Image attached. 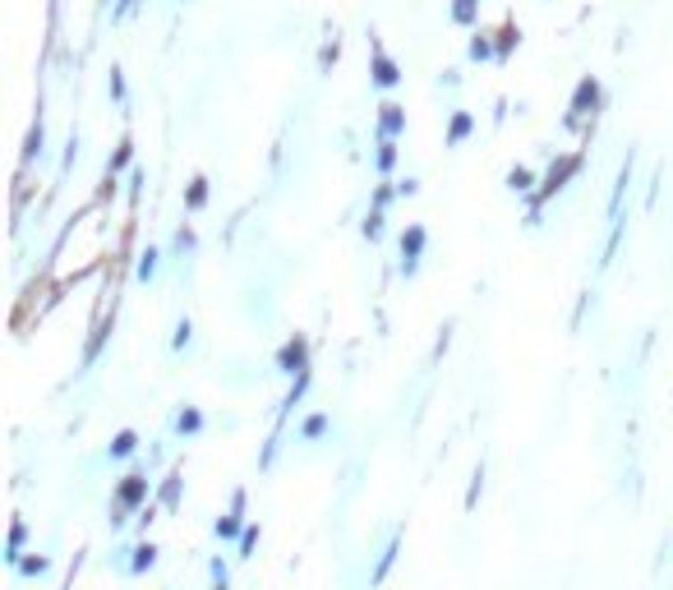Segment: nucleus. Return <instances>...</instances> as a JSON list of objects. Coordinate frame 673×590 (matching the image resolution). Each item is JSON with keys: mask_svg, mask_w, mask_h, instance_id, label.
<instances>
[{"mask_svg": "<svg viewBox=\"0 0 673 590\" xmlns=\"http://www.w3.org/2000/svg\"><path fill=\"white\" fill-rule=\"evenodd\" d=\"M42 152V120L33 125V134H29V148H23V162H33V157Z\"/></svg>", "mask_w": 673, "mask_h": 590, "instance_id": "nucleus-9", "label": "nucleus"}, {"mask_svg": "<svg viewBox=\"0 0 673 590\" xmlns=\"http://www.w3.org/2000/svg\"><path fill=\"white\" fill-rule=\"evenodd\" d=\"M379 125H383V139H392V134H401V125H406V116H401V106H383V116H379Z\"/></svg>", "mask_w": 673, "mask_h": 590, "instance_id": "nucleus-7", "label": "nucleus"}, {"mask_svg": "<svg viewBox=\"0 0 673 590\" xmlns=\"http://www.w3.org/2000/svg\"><path fill=\"white\" fill-rule=\"evenodd\" d=\"M134 452V434L125 429V434H116V443H111V457H129Z\"/></svg>", "mask_w": 673, "mask_h": 590, "instance_id": "nucleus-11", "label": "nucleus"}, {"mask_svg": "<svg viewBox=\"0 0 673 590\" xmlns=\"http://www.w3.org/2000/svg\"><path fill=\"white\" fill-rule=\"evenodd\" d=\"M452 19H456V23H471V19H475V0H456Z\"/></svg>", "mask_w": 673, "mask_h": 590, "instance_id": "nucleus-12", "label": "nucleus"}, {"mask_svg": "<svg viewBox=\"0 0 673 590\" xmlns=\"http://www.w3.org/2000/svg\"><path fill=\"white\" fill-rule=\"evenodd\" d=\"M323 429H328V420H323V415H314V420L305 424V438H318V434H323Z\"/></svg>", "mask_w": 673, "mask_h": 590, "instance_id": "nucleus-20", "label": "nucleus"}, {"mask_svg": "<svg viewBox=\"0 0 673 590\" xmlns=\"http://www.w3.org/2000/svg\"><path fill=\"white\" fill-rule=\"evenodd\" d=\"M471 56H475V61H484V56H489V42L475 37V42H471Z\"/></svg>", "mask_w": 673, "mask_h": 590, "instance_id": "nucleus-22", "label": "nucleus"}, {"mask_svg": "<svg viewBox=\"0 0 673 590\" xmlns=\"http://www.w3.org/2000/svg\"><path fill=\"white\" fill-rule=\"evenodd\" d=\"M420 250H424V231L411 226L406 235H401V273H406V277L420 267Z\"/></svg>", "mask_w": 673, "mask_h": 590, "instance_id": "nucleus-2", "label": "nucleus"}, {"mask_svg": "<svg viewBox=\"0 0 673 590\" xmlns=\"http://www.w3.org/2000/svg\"><path fill=\"white\" fill-rule=\"evenodd\" d=\"M595 102H600V84H595V78H581L577 97H572V125H577L586 111H595Z\"/></svg>", "mask_w": 673, "mask_h": 590, "instance_id": "nucleus-3", "label": "nucleus"}, {"mask_svg": "<svg viewBox=\"0 0 673 590\" xmlns=\"http://www.w3.org/2000/svg\"><path fill=\"white\" fill-rule=\"evenodd\" d=\"M199 424H203V420H199V411H185V415H180V434H194Z\"/></svg>", "mask_w": 673, "mask_h": 590, "instance_id": "nucleus-16", "label": "nucleus"}, {"mask_svg": "<svg viewBox=\"0 0 673 590\" xmlns=\"http://www.w3.org/2000/svg\"><path fill=\"white\" fill-rule=\"evenodd\" d=\"M144 494H148V479H144V475H129L125 485H120V503H125V507L144 503Z\"/></svg>", "mask_w": 673, "mask_h": 590, "instance_id": "nucleus-6", "label": "nucleus"}, {"mask_svg": "<svg viewBox=\"0 0 673 590\" xmlns=\"http://www.w3.org/2000/svg\"><path fill=\"white\" fill-rule=\"evenodd\" d=\"M203 203H208V184L194 180V184H190V208H203Z\"/></svg>", "mask_w": 673, "mask_h": 590, "instance_id": "nucleus-14", "label": "nucleus"}, {"mask_svg": "<svg viewBox=\"0 0 673 590\" xmlns=\"http://www.w3.org/2000/svg\"><path fill=\"white\" fill-rule=\"evenodd\" d=\"M235 530H240L235 517H222V521H217V535H235Z\"/></svg>", "mask_w": 673, "mask_h": 590, "instance_id": "nucleus-23", "label": "nucleus"}, {"mask_svg": "<svg viewBox=\"0 0 673 590\" xmlns=\"http://www.w3.org/2000/svg\"><path fill=\"white\" fill-rule=\"evenodd\" d=\"M507 184H513L517 194H521V190H530V171H526V167H513V171H507Z\"/></svg>", "mask_w": 673, "mask_h": 590, "instance_id": "nucleus-10", "label": "nucleus"}, {"mask_svg": "<svg viewBox=\"0 0 673 590\" xmlns=\"http://www.w3.org/2000/svg\"><path fill=\"white\" fill-rule=\"evenodd\" d=\"M152 562H157V549H152V545H144V549H139V558H134V568H152Z\"/></svg>", "mask_w": 673, "mask_h": 590, "instance_id": "nucleus-17", "label": "nucleus"}, {"mask_svg": "<svg viewBox=\"0 0 673 590\" xmlns=\"http://www.w3.org/2000/svg\"><path fill=\"white\" fill-rule=\"evenodd\" d=\"M471 125H475V120H471L466 111H456V116H452V129H447V143H462L466 134H471Z\"/></svg>", "mask_w": 673, "mask_h": 590, "instance_id": "nucleus-8", "label": "nucleus"}, {"mask_svg": "<svg viewBox=\"0 0 673 590\" xmlns=\"http://www.w3.org/2000/svg\"><path fill=\"white\" fill-rule=\"evenodd\" d=\"M282 369H286V373H305V341H300V337L282 346Z\"/></svg>", "mask_w": 673, "mask_h": 590, "instance_id": "nucleus-4", "label": "nucleus"}, {"mask_svg": "<svg viewBox=\"0 0 673 590\" xmlns=\"http://www.w3.org/2000/svg\"><path fill=\"white\" fill-rule=\"evenodd\" d=\"M19 545H23V526L10 530V558H19Z\"/></svg>", "mask_w": 673, "mask_h": 590, "instance_id": "nucleus-21", "label": "nucleus"}, {"mask_svg": "<svg viewBox=\"0 0 673 590\" xmlns=\"http://www.w3.org/2000/svg\"><path fill=\"white\" fill-rule=\"evenodd\" d=\"M379 231H383V217H379V212H369V222H365V235H369V240H379Z\"/></svg>", "mask_w": 673, "mask_h": 590, "instance_id": "nucleus-19", "label": "nucleus"}, {"mask_svg": "<svg viewBox=\"0 0 673 590\" xmlns=\"http://www.w3.org/2000/svg\"><path fill=\"white\" fill-rule=\"evenodd\" d=\"M397 78H401V74H397V65H392V61L383 56V51H379V56H373V84H379V88H392Z\"/></svg>", "mask_w": 673, "mask_h": 590, "instance_id": "nucleus-5", "label": "nucleus"}, {"mask_svg": "<svg viewBox=\"0 0 673 590\" xmlns=\"http://www.w3.org/2000/svg\"><path fill=\"white\" fill-rule=\"evenodd\" d=\"M139 277L148 282V277H157V250H148L144 254V263H139Z\"/></svg>", "mask_w": 673, "mask_h": 590, "instance_id": "nucleus-15", "label": "nucleus"}, {"mask_svg": "<svg viewBox=\"0 0 673 590\" xmlns=\"http://www.w3.org/2000/svg\"><path fill=\"white\" fill-rule=\"evenodd\" d=\"M134 10V0H120V5H116V14H129Z\"/></svg>", "mask_w": 673, "mask_h": 590, "instance_id": "nucleus-24", "label": "nucleus"}, {"mask_svg": "<svg viewBox=\"0 0 673 590\" xmlns=\"http://www.w3.org/2000/svg\"><path fill=\"white\" fill-rule=\"evenodd\" d=\"M392 162H397V148H392V139H383V152H379V167L388 171Z\"/></svg>", "mask_w": 673, "mask_h": 590, "instance_id": "nucleus-18", "label": "nucleus"}, {"mask_svg": "<svg viewBox=\"0 0 673 590\" xmlns=\"http://www.w3.org/2000/svg\"><path fill=\"white\" fill-rule=\"evenodd\" d=\"M190 318H180V324H176V351H185V346H190Z\"/></svg>", "mask_w": 673, "mask_h": 590, "instance_id": "nucleus-13", "label": "nucleus"}, {"mask_svg": "<svg viewBox=\"0 0 673 590\" xmlns=\"http://www.w3.org/2000/svg\"><path fill=\"white\" fill-rule=\"evenodd\" d=\"M577 171H581V157H562V162L545 176V190H540V194H545V199H554V194H558V190H562V184H568Z\"/></svg>", "mask_w": 673, "mask_h": 590, "instance_id": "nucleus-1", "label": "nucleus"}]
</instances>
